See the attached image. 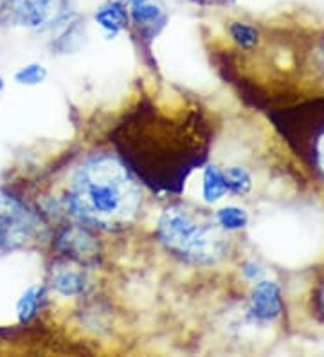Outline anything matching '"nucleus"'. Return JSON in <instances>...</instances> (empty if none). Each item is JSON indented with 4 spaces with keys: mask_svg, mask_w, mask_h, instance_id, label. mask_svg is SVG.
I'll return each instance as SVG.
<instances>
[{
    "mask_svg": "<svg viewBox=\"0 0 324 357\" xmlns=\"http://www.w3.org/2000/svg\"><path fill=\"white\" fill-rule=\"evenodd\" d=\"M123 161L153 192L180 193L187 177L206 162L211 146L208 121L196 109L168 116L139 105L114 132Z\"/></svg>",
    "mask_w": 324,
    "mask_h": 357,
    "instance_id": "1",
    "label": "nucleus"
},
{
    "mask_svg": "<svg viewBox=\"0 0 324 357\" xmlns=\"http://www.w3.org/2000/svg\"><path fill=\"white\" fill-rule=\"evenodd\" d=\"M63 202L86 226L121 229L137 217L143 184L119 155L95 153L74 170Z\"/></svg>",
    "mask_w": 324,
    "mask_h": 357,
    "instance_id": "2",
    "label": "nucleus"
},
{
    "mask_svg": "<svg viewBox=\"0 0 324 357\" xmlns=\"http://www.w3.org/2000/svg\"><path fill=\"white\" fill-rule=\"evenodd\" d=\"M157 236L168 253L191 266H216L227 255L224 229L182 204L168 206L160 213Z\"/></svg>",
    "mask_w": 324,
    "mask_h": 357,
    "instance_id": "3",
    "label": "nucleus"
},
{
    "mask_svg": "<svg viewBox=\"0 0 324 357\" xmlns=\"http://www.w3.org/2000/svg\"><path fill=\"white\" fill-rule=\"evenodd\" d=\"M276 125L290 146L324 183V98L281 112Z\"/></svg>",
    "mask_w": 324,
    "mask_h": 357,
    "instance_id": "4",
    "label": "nucleus"
},
{
    "mask_svg": "<svg viewBox=\"0 0 324 357\" xmlns=\"http://www.w3.org/2000/svg\"><path fill=\"white\" fill-rule=\"evenodd\" d=\"M42 220L33 209L11 193L0 190V245L17 248L35 238Z\"/></svg>",
    "mask_w": 324,
    "mask_h": 357,
    "instance_id": "5",
    "label": "nucleus"
},
{
    "mask_svg": "<svg viewBox=\"0 0 324 357\" xmlns=\"http://www.w3.org/2000/svg\"><path fill=\"white\" fill-rule=\"evenodd\" d=\"M54 248L72 261H91L100 255L98 238L85 226H65L54 236Z\"/></svg>",
    "mask_w": 324,
    "mask_h": 357,
    "instance_id": "6",
    "label": "nucleus"
},
{
    "mask_svg": "<svg viewBox=\"0 0 324 357\" xmlns=\"http://www.w3.org/2000/svg\"><path fill=\"white\" fill-rule=\"evenodd\" d=\"M249 310L252 318L261 323H272L285 310L283 291L281 285L274 280H258L249 294Z\"/></svg>",
    "mask_w": 324,
    "mask_h": 357,
    "instance_id": "7",
    "label": "nucleus"
},
{
    "mask_svg": "<svg viewBox=\"0 0 324 357\" xmlns=\"http://www.w3.org/2000/svg\"><path fill=\"white\" fill-rule=\"evenodd\" d=\"M51 287L61 296H82L88 289V276L85 271L72 267V260H60L52 267Z\"/></svg>",
    "mask_w": 324,
    "mask_h": 357,
    "instance_id": "8",
    "label": "nucleus"
},
{
    "mask_svg": "<svg viewBox=\"0 0 324 357\" xmlns=\"http://www.w3.org/2000/svg\"><path fill=\"white\" fill-rule=\"evenodd\" d=\"M94 20L108 35H117V33L128 29V26L132 24L128 6L119 0H107L103 6H100L94 15Z\"/></svg>",
    "mask_w": 324,
    "mask_h": 357,
    "instance_id": "9",
    "label": "nucleus"
},
{
    "mask_svg": "<svg viewBox=\"0 0 324 357\" xmlns=\"http://www.w3.org/2000/svg\"><path fill=\"white\" fill-rule=\"evenodd\" d=\"M227 186H225L224 170L215 162L203 166L202 172V199L206 204H216L227 195Z\"/></svg>",
    "mask_w": 324,
    "mask_h": 357,
    "instance_id": "10",
    "label": "nucleus"
},
{
    "mask_svg": "<svg viewBox=\"0 0 324 357\" xmlns=\"http://www.w3.org/2000/svg\"><path fill=\"white\" fill-rule=\"evenodd\" d=\"M130 11V20L132 24L139 27H155L157 24H160L164 20V11L157 2L153 0H141V2H135L128 8Z\"/></svg>",
    "mask_w": 324,
    "mask_h": 357,
    "instance_id": "11",
    "label": "nucleus"
},
{
    "mask_svg": "<svg viewBox=\"0 0 324 357\" xmlns=\"http://www.w3.org/2000/svg\"><path fill=\"white\" fill-rule=\"evenodd\" d=\"M43 289L38 285H31L22 292L17 301V316L22 325H27L38 316L40 303H42Z\"/></svg>",
    "mask_w": 324,
    "mask_h": 357,
    "instance_id": "12",
    "label": "nucleus"
},
{
    "mask_svg": "<svg viewBox=\"0 0 324 357\" xmlns=\"http://www.w3.org/2000/svg\"><path fill=\"white\" fill-rule=\"evenodd\" d=\"M225 186L227 192L236 197H247L254 188V178L251 172L243 168V166H229L224 170Z\"/></svg>",
    "mask_w": 324,
    "mask_h": 357,
    "instance_id": "13",
    "label": "nucleus"
},
{
    "mask_svg": "<svg viewBox=\"0 0 324 357\" xmlns=\"http://www.w3.org/2000/svg\"><path fill=\"white\" fill-rule=\"evenodd\" d=\"M229 36L234 44L243 51H252L258 47L261 33L258 27L251 22H242V20H234L229 24Z\"/></svg>",
    "mask_w": 324,
    "mask_h": 357,
    "instance_id": "14",
    "label": "nucleus"
},
{
    "mask_svg": "<svg viewBox=\"0 0 324 357\" xmlns=\"http://www.w3.org/2000/svg\"><path fill=\"white\" fill-rule=\"evenodd\" d=\"M216 224L224 231H242L249 226V213L240 206H224L215 213Z\"/></svg>",
    "mask_w": 324,
    "mask_h": 357,
    "instance_id": "15",
    "label": "nucleus"
},
{
    "mask_svg": "<svg viewBox=\"0 0 324 357\" xmlns=\"http://www.w3.org/2000/svg\"><path fill=\"white\" fill-rule=\"evenodd\" d=\"M47 69L42 63H27V66L20 67L15 73L13 79L15 83L24 85V87H36V85H40V83L47 79Z\"/></svg>",
    "mask_w": 324,
    "mask_h": 357,
    "instance_id": "16",
    "label": "nucleus"
},
{
    "mask_svg": "<svg viewBox=\"0 0 324 357\" xmlns=\"http://www.w3.org/2000/svg\"><path fill=\"white\" fill-rule=\"evenodd\" d=\"M242 273L243 276H245L249 282H258V280L265 278V275H267V269H265L259 261L256 260H251V261H245L242 266Z\"/></svg>",
    "mask_w": 324,
    "mask_h": 357,
    "instance_id": "17",
    "label": "nucleus"
},
{
    "mask_svg": "<svg viewBox=\"0 0 324 357\" xmlns=\"http://www.w3.org/2000/svg\"><path fill=\"white\" fill-rule=\"evenodd\" d=\"M314 305H316L319 316H323L324 319V278L317 283L316 291H314Z\"/></svg>",
    "mask_w": 324,
    "mask_h": 357,
    "instance_id": "18",
    "label": "nucleus"
},
{
    "mask_svg": "<svg viewBox=\"0 0 324 357\" xmlns=\"http://www.w3.org/2000/svg\"><path fill=\"white\" fill-rule=\"evenodd\" d=\"M119 2H123V4H126L130 8V6L135 4V2H141V0H119Z\"/></svg>",
    "mask_w": 324,
    "mask_h": 357,
    "instance_id": "19",
    "label": "nucleus"
},
{
    "mask_svg": "<svg viewBox=\"0 0 324 357\" xmlns=\"http://www.w3.org/2000/svg\"><path fill=\"white\" fill-rule=\"evenodd\" d=\"M2 91H4V79L0 78V92H2Z\"/></svg>",
    "mask_w": 324,
    "mask_h": 357,
    "instance_id": "20",
    "label": "nucleus"
},
{
    "mask_svg": "<svg viewBox=\"0 0 324 357\" xmlns=\"http://www.w3.org/2000/svg\"><path fill=\"white\" fill-rule=\"evenodd\" d=\"M227 2H238V0H227Z\"/></svg>",
    "mask_w": 324,
    "mask_h": 357,
    "instance_id": "21",
    "label": "nucleus"
}]
</instances>
